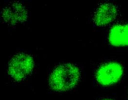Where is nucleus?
I'll return each instance as SVG.
<instances>
[{
    "label": "nucleus",
    "mask_w": 128,
    "mask_h": 100,
    "mask_svg": "<svg viewBox=\"0 0 128 100\" xmlns=\"http://www.w3.org/2000/svg\"><path fill=\"white\" fill-rule=\"evenodd\" d=\"M88 74L84 65L74 58H62L46 68L43 75L45 89L58 97H68L84 86Z\"/></svg>",
    "instance_id": "1"
},
{
    "label": "nucleus",
    "mask_w": 128,
    "mask_h": 100,
    "mask_svg": "<svg viewBox=\"0 0 128 100\" xmlns=\"http://www.w3.org/2000/svg\"><path fill=\"white\" fill-rule=\"evenodd\" d=\"M125 56L113 53L93 64L88 80L96 92H121L128 82V62Z\"/></svg>",
    "instance_id": "2"
},
{
    "label": "nucleus",
    "mask_w": 128,
    "mask_h": 100,
    "mask_svg": "<svg viewBox=\"0 0 128 100\" xmlns=\"http://www.w3.org/2000/svg\"><path fill=\"white\" fill-rule=\"evenodd\" d=\"M40 60L32 50L22 48L10 52L3 66L6 80L16 86H24L38 74Z\"/></svg>",
    "instance_id": "3"
},
{
    "label": "nucleus",
    "mask_w": 128,
    "mask_h": 100,
    "mask_svg": "<svg viewBox=\"0 0 128 100\" xmlns=\"http://www.w3.org/2000/svg\"><path fill=\"white\" fill-rule=\"evenodd\" d=\"M122 18L123 9L117 0H99L91 8L88 20L94 30L102 33Z\"/></svg>",
    "instance_id": "4"
},
{
    "label": "nucleus",
    "mask_w": 128,
    "mask_h": 100,
    "mask_svg": "<svg viewBox=\"0 0 128 100\" xmlns=\"http://www.w3.org/2000/svg\"><path fill=\"white\" fill-rule=\"evenodd\" d=\"M32 16L30 6L24 0H8L0 6V23L9 30L25 27Z\"/></svg>",
    "instance_id": "5"
},
{
    "label": "nucleus",
    "mask_w": 128,
    "mask_h": 100,
    "mask_svg": "<svg viewBox=\"0 0 128 100\" xmlns=\"http://www.w3.org/2000/svg\"><path fill=\"white\" fill-rule=\"evenodd\" d=\"M104 45L113 53H128V18H122L102 32Z\"/></svg>",
    "instance_id": "6"
},
{
    "label": "nucleus",
    "mask_w": 128,
    "mask_h": 100,
    "mask_svg": "<svg viewBox=\"0 0 128 100\" xmlns=\"http://www.w3.org/2000/svg\"><path fill=\"white\" fill-rule=\"evenodd\" d=\"M92 100H122L121 94L118 92H100L92 97Z\"/></svg>",
    "instance_id": "7"
},
{
    "label": "nucleus",
    "mask_w": 128,
    "mask_h": 100,
    "mask_svg": "<svg viewBox=\"0 0 128 100\" xmlns=\"http://www.w3.org/2000/svg\"><path fill=\"white\" fill-rule=\"evenodd\" d=\"M122 100H128V82L120 92Z\"/></svg>",
    "instance_id": "8"
}]
</instances>
